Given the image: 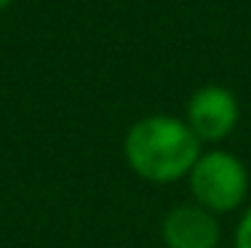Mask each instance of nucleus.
<instances>
[{"label": "nucleus", "mask_w": 251, "mask_h": 248, "mask_svg": "<svg viewBox=\"0 0 251 248\" xmlns=\"http://www.w3.org/2000/svg\"><path fill=\"white\" fill-rule=\"evenodd\" d=\"M235 248H251V208L243 214L235 229Z\"/></svg>", "instance_id": "39448f33"}, {"label": "nucleus", "mask_w": 251, "mask_h": 248, "mask_svg": "<svg viewBox=\"0 0 251 248\" xmlns=\"http://www.w3.org/2000/svg\"><path fill=\"white\" fill-rule=\"evenodd\" d=\"M190 192L195 205L217 214L235 211L249 195V171L232 152L211 150L201 152L198 163L190 171Z\"/></svg>", "instance_id": "f03ea898"}, {"label": "nucleus", "mask_w": 251, "mask_h": 248, "mask_svg": "<svg viewBox=\"0 0 251 248\" xmlns=\"http://www.w3.org/2000/svg\"><path fill=\"white\" fill-rule=\"evenodd\" d=\"M241 120V107L230 88L225 86H201L187 102V115L184 123L190 131L198 136V141H225L235 131Z\"/></svg>", "instance_id": "7ed1b4c3"}, {"label": "nucleus", "mask_w": 251, "mask_h": 248, "mask_svg": "<svg viewBox=\"0 0 251 248\" xmlns=\"http://www.w3.org/2000/svg\"><path fill=\"white\" fill-rule=\"evenodd\" d=\"M160 238L166 248H217L222 227L217 216L201 205H176L160 222Z\"/></svg>", "instance_id": "20e7f679"}, {"label": "nucleus", "mask_w": 251, "mask_h": 248, "mask_svg": "<svg viewBox=\"0 0 251 248\" xmlns=\"http://www.w3.org/2000/svg\"><path fill=\"white\" fill-rule=\"evenodd\" d=\"M123 155L131 171L145 181L171 184L190 176L201 158V141L179 117L147 115L128 128Z\"/></svg>", "instance_id": "f257e3e1"}, {"label": "nucleus", "mask_w": 251, "mask_h": 248, "mask_svg": "<svg viewBox=\"0 0 251 248\" xmlns=\"http://www.w3.org/2000/svg\"><path fill=\"white\" fill-rule=\"evenodd\" d=\"M11 3H14V0H0V11H5V8H8Z\"/></svg>", "instance_id": "423d86ee"}]
</instances>
